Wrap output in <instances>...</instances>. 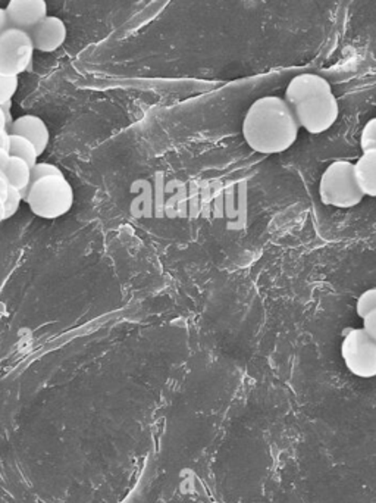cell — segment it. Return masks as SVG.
I'll return each instance as SVG.
<instances>
[{
    "mask_svg": "<svg viewBox=\"0 0 376 503\" xmlns=\"http://www.w3.org/2000/svg\"><path fill=\"white\" fill-rule=\"evenodd\" d=\"M300 126L284 98L263 96L251 103L243 121V138L250 149L262 155L289 150L299 138Z\"/></svg>",
    "mask_w": 376,
    "mask_h": 503,
    "instance_id": "1",
    "label": "cell"
},
{
    "mask_svg": "<svg viewBox=\"0 0 376 503\" xmlns=\"http://www.w3.org/2000/svg\"><path fill=\"white\" fill-rule=\"evenodd\" d=\"M284 99L293 109L300 128L309 134L325 133L339 119V100L330 81L318 74L293 77L285 88Z\"/></svg>",
    "mask_w": 376,
    "mask_h": 503,
    "instance_id": "2",
    "label": "cell"
},
{
    "mask_svg": "<svg viewBox=\"0 0 376 503\" xmlns=\"http://www.w3.org/2000/svg\"><path fill=\"white\" fill-rule=\"evenodd\" d=\"M24 202L36 217L56 220L73 210L74 189L65 176L45 177L28 189Z\"/></svg>",
    "mask_w": 376,
    "mask_h": 503,
    "instance_id": "3",
    "label": "cell"
},
{
    "mask_svg": "<svg viewBox=\"0 0 376 503\" xmlns=\"http://www.w3.org/2000/svg\"><path fill=\"white\" fill-rule=\"evenodd\" d=\"M320 196L323 205L334 208H354L365 195L359 186L354 164L349 160H335L320 177Z\"/></svg>",
    "mask_w": 376,
    "mask_h": 503,
    "instance_id": "4",
    "label": "cell"
},
{
    "mask_svg": "<svg viewBox=\"0 0 376 503\" xmlns=\"http://www.w3.org/2000/svg\"><path fill=\"white\" fill-rule=\"evenodd\" d=\"M35 43L28 31L9 27L0 35V73L16 76L33 66Z\"/></svg>",
    "mask_w": 376,
    "mask_h": 503,
    "instance_id": "5",
    "label": "cell"
},
{
    "mask_svg": "<svg viewBox=\"0 0 376 503\" xmlns=\"http://www.w3.org/2000/svg\"><path fill=\"white\" fill-rule=\"evenodd\" d=\"M341 356L347 370L356 377H376V340L363 328H354L344 337Z\"/></svg>",
    "mask_w": 376,
    "mask_h": 503,
    "instance_id": "6",
    "label": "cell"
},
{
    "mask_svg": "<svg viewBox=\"0 0 376 503\" xmlns=\"http://www.w3.org/2000/svg\"><path fill=\"white\" fill-rule=\"evenodd\" d=\"M11 27L30 33L37 24L42 23L47 16L46 0H9L6 5Z\"/></svg>",
    "mask_w": 376,
    "mask_h": 503,
    "instance_id": "7",
    "label": "cell"
},
{
    "mask_svg": "<svg viewBox=\"0 0 376 503\" xmlns=\"http://www.w3.org/2000/svg\"><path fill=\"white\" fill-rule=\"evenodd\" d=\"M31 38L35 43L36 50L43 54H54L64 46L68 37V28L64 19L59 16L47 15L42 23L37 24L30 31Z\"/></svg>",
    "mask_w": 376,
    "mask_h": 503,
    "instance_id": "8",
    "label": "cell"
},
{
    "mask_svg": "<svg viewBox=\"0 0 376 503\" xmlns=\"http://www.w3.org/2000/svg\"><path fill=\"white\" fill-rule=\"evenodd\" d=\"M11 134H16L21 138L27 139L37 149L38 157L46 152L50 141V131L46 122L43 121L37 115H23L18 117L11 128Z\"/></svg>",
    "mask_w": 376,
    "mask_h": 503,
    "instance_id": "9",
    "label": "cell"
},
{
    "mask_svg": "<svg viewBox=\"0 0 376 503\" xmlns=\"http://www.w3.org/2000/svg\"><path fill=\"white\" fill-rule=\"evenodd\" d=\"M354 171L363 195L376 198V150L363 152L354 164Z\"/></svg>",
    "mask_w": 376,
    "mask_h": 503,
    "instance_id": "10",
    "label": "cell"
},
{
    "mask_svg": "<svg viewBox=\"0 0 376 503\" xmlns=\"http://www.w3.org/2000/svg\"><path fill=\"white\" fill-rule=\"evenodd\" d=\"M4 171L12 187H15L21 191L27 190L31 181V167L25 160L21 159V158L11 157Z\"/></svg>",
    "mask_w": 376,
    "mask_h": 503,
    "instance_id": "11",
    "label": "cell"
},
{
    "mask_svg": "<svg viewBox=\"0 0 376 503\" xmlns=\"http://www.w3.org/2000/svg\"><path fill=\"white\" fill-rule=\"evenodd\" d=\"M9 155L11 157L21 158L25 160L31 168L35 167L38 162V153L36 146L27 139L11 134V148H9Z\"/></svg>",
    "mask_w": 376,
    "mask_h": 503,
    "instance_id": "12",
    "label": "cell"
},
{
    "mask_svg": "<svg viewBox=\"0 0 376 503\" xmlns=\"http://www.w3.org/2000/svg\"><path fill=\"white\" fill-rule=\"evenodd\" d=\"M50 176H65V174L57 165L50 164V162H37L35 167L31 168V181L28 189H30L33 184L37 183L38 180ZM27 190L21 191L24 199H25V195H27Z\"/></svg>",
    "mask_w": 376,
    "mask_h": 503,
    "instance_id": "13",
    "label": "cell"
},
{
    "mask_svg": "<svg viewBox=\"0 0 376 503\" xmlns=\"http://www.w3.org/2000/svg\"><path fill=\"white\" fill-rule=\"evenodd\" d=\"M359 317H368L369 313H372L376 311V287L373 289L366 290L361 294V298L358 299V306H356Z\"/></svg>",
    "mask_w": 376,
    "mask_h": 503,
    "instance_id": "14",
    "label": "cell"
},
{
    "mask_svg": "<svg viewBox=\"0 0 376 503\" xmlns=\"http://www.w3.org/2000/svg\"><path fill=\"white\" fill-rule=\"evenodd\" d=\"M19 80L16 76H6L0 73V103L8 102L18 90Z\"/></svg>",
    "mask_w": 376,
    "mask_h": 503,
    "instance_id": "15",
    "label": "cell"
},
{
    "mask_svg": "<svg viewBox=\"0 0 376 503\" xmlns=\"http://www.w3.org/2000/svg\"><path fill=\"white\" fill-rule=\"evenodd\" d=\"M361 152L376 150V118L369 119L361 134Z\"/></svg>",
    "mask_w": 376,
    "mask_h": 503,
    "instance_id": "16",
    "label": "cell"
},
{
    "mask_svg": "<svg viewBox=\"0 0 376 503\" xmlns=\"http://www.w3.org/2000/svg\"><path fill=\"white\" fill-rule=\"evenodd\" d=\"M23 193L15 187H9L8 196L4 200L5 205V220L14 217L18 212L19 206L23 202Z\"/></svg>",
    "mask_w": 376,
    "mask_h": 503,
    "instance_id": "17",
    "label": "cell"
},
{
    "mask_svg": "<svg viewBox=\"0 0 376 503\" xmlns=\"http://www.w3.org/2000/svg\"><path fill=\"white\" fill-rule=\"evenodd\" d=\"M0 109H2L5 114V121H6V131H8V133H11L12 126H14V122H15V118H14V115H12V100H8V102L5 103H0Z\"/></svg>",
    "mask_w": 376,
    "mask_h": 503,
    "instance_id": "18",
    "label": "cell"
},
{
    "mask_svg": "<svg viewBox=\"0 0 376 503\" xmlns=\"http://www.w3.org/2000/svg\"><path fill=\"white\" fill-rule=\"evenodd\" d=\"M363 330L376 340V311L363 318Z\"/></svg>",
    "mask_w": 376,
    "mask_h": 503,
    "instance_id": "19",
    "label": "cell"
},
{
    "mask_svg": "<svg viewBox=\"0 0 376 503\" xmlns=\"http://www.w3.org/2000/svg\"><path fill=\"white\" fill-rule=\"evenodd\" d=\"M9 27H11V24H9L6 11H5V8H0V35H2V33Z\"/></svg>",
    "mask_w": 376,
    "mask_h": 503,
    "instance_id": "20",
    "label": "cell"
},
{
    "mask_svg": "<svg viewBox=\"0 0 376 503\" xmlns=\"http://www.w3.org/2000/svg\"><path fill=\"white\" fill-rule=\"evenodd\" d=\"M9 159H11V155H9L8 150L0 148V168L5 169V167L8 165Z\"/></svg>",
    "mask_w": 376,
    "mask_h": 503,
    "instance_id": "21",
    "label": "cell"
},
{
    "mask_svg": "<svg viewBox=\"0 0 376 503\" xmlns=\"http://www.w3.org/2000/svg\"><path fill=\"white\" fill-rule=\"evenodd\" d=\"M6 131V121H5V114L2 109H0V134Z\"/></svg>",
    "mask_w": 376,
    "mask_h": 503,
    "instance_id": "22",
    "label": "cell"
},
{
    "mask_svg": "<svg viewBox=\"0 0 376 503\" xmlns=\"http://www.w3.org/2000/svg\"><path fill=\"white\" fill-rule=\"evenodd\" d=\"M5 221V205L4 200L0 199V224Z\"/></svg>",
    "mask_w": 376,
    "mask_h": 503,
    "instance_id": "23",
    "label": "cell"
}]
</instances>
